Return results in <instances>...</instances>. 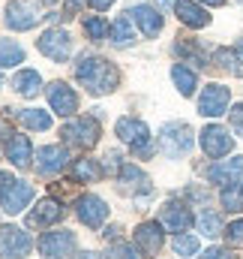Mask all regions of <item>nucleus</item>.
<instances>
[{"instance_id": "obj_1", "label": "nucleus", "mask_w": 243, "mask_h": 259, "mask_svg": "<svg viewBox=\"0 0 243 259\" xmlns=\"http://www.w3.org/2000/svg\"><path fill=\"white\" fill-rule=\"evenodd\" d=\"M75 78L78 84L93 94V97H102V94H111L117 84H120V72L111 61H102V58H93V55H81L78 64H75Z\"/></svg>"}, {"instance_id": "obj_2", "label": "nucleus", "mask_w": 243, "mask_h": 259, "mask_svg": "<svg viewBox=\"0 0 243 259\" xmlns=\"http://www.w3.org/2000/svg\"><path fill=\"white\" fill-rule=\"evenodd\" d=\"M159 151L165 157H171V160L189 154L192 151V127L189 124H180V121L165 124V127L159 130Z\"/></svg>"}, {"instance_id": "obj_3", "label": "nucleus", "mask_w": 243, "mask_h": 259, "mask_svg": "<svg viewBox=\"0 0 243 259\" xmlns=\"http://www.w3.org/2000/svg\"><path fill=\"white\" fill-rule=\"evenodd\" d=\"M63 142L66 145H72V148H93L96 142H99V121L96 118H75V121H69L66 127L60 130Z\"/></svg>"}, {"instance_id": "obj_4", "label": "nucleus", "mask_w": 243, "mask_h": 259, "mask_svg": "<svg viewBox=\"0 0 243 259\" xmlns=\"http://www.w3.org/2000/svg\"><path fill=\"white\" fill-rule=\"evenodd\" d=\"M33 241L21 226H0V259H24L30 256Z\"/></svg>"}, {"instance_id": "obj_5", "label": "nucleus", "mask_w": 243, "mask_h": 259, "mask_svg": "<svg viewBox=\"0 0 243 259\" xmlns=\"http://www.w3.org/2000/svg\"><path fill=\"white\" fill-rule=\"evenodd\" d=\"M114 133L120 136L126 145H132V151L135 154H141V157H147L153 148H150V130L144 121H138V118H120L117 124H114Z\"/></svg>"}, {"instance_id": "obj_6", "label": "nucleus", "mask_w": 243, "mask_h": 259, "mask_svg": "<svg viewBox=\"0 0 243 259\" xmlns=\"http://www.w3.org/2000/svg\"><path fill=\"white\" fill-rule=\"evenodd\" d=\"M36 49H39L48 61L60 64V61H66V58H69V52H72V39H69V33H66V30H60V27H48V30L39 36Z\"/></svg>"}, {"instance_id": "obj_7", "label": "nucleus", "mask_w": 243, "mask_h": 259, "mask_svg": "<svg viewBox=\"0 0 243 259\" xmlns=\"http://www.w3.org/2000/svg\"><path fill=\"white\" fill-rule=\"evenodd\" d=\"M33 199V187L24 184V181H6V187L0 190V208L6 214H21L27 208V202Z\"/></svg>"}, {"instance_id": "obj_8", "label": "nucleus", "mask_w": 243, "mask_h": 259, "mask_svg": "<svg viewBox=\"0 0 243 259\" xmlns=\"http://www.w3.org/2000/svg\"><path fill=\"white\" fill-rule=\"evenodd\" d=\"M228 100H231L228 88H222V84H207V88L201 91V97H198V112H201L204 118H219V115L228 112Z\"/></svg>"}, {"instance_id": "obj_9", "label": "nucleus", "mask_w": 243, "mask_h": 259, "mask_svg": "<svg viewBox=\"0 0 243 259\" xmlns=\"http://www.w3.org/2000/svg\"><path fill=\"white\" fill-rule=\"evenodd\" d=\"M75 250V235L69 229H60V232H45L39 238V253L45 259H66Z\"/></svg>"}, {"instance_id": "obj_10", "label": "nucleus", "mask_w": 243, "mask_h": 259, "mask_svg": "<svg viewBox=\"0 0 243 259\" xmlns=\"http://www.w3.org/2000/svg\"><path fill=\"white\" fill-rule=\"evenodd\" d=\"M201 148L207 157H228L231 148H234V139L228 136V130L219 127V124H210V127L201 130Z\"/></svg>"}, {"instance_id": "obj_11", "label": "nucleus", "mask_w": 243, "mask_h": 259, "mask_svg": "<svg viewBox=\"0 0 243 259\" xmlns=\"http://www.w3.org/2000/svg\"><path fill=\"white\" fill-rule=\"evenodd\" d=\"M39 18L42 15L36 12V6L30 0H9V6H6V24L12 30H30V27H36Z\"/></svg>"}, {"instance_id": "obj_12", "label": "nucleus", "mask_w": 243, "mask_h": 259, "mask_svg": "<svg viewBox=\"0 0 243 259\" xmlns=\"http://www.w3.org/2000/svg\"><path fill=\"white\" fill-rule=\"evenodd\" d=\"M105 217H108V205L99 199V196L87 193L78 199V220L84 223V226H90V229H99L102 223H105Z\"/></svg>"}, {"instance_id": "obj_13", "label": "nucleus", "mask_w": 243, "mask_h": 259, "mask_svg": "<svg viewBox=\"0 0 243 259\" xmlns=\"http://www.w3.org/2000/svg\"><path fill=\"white\" fill-rule=\"evenodd\" d=\"M66 163H69V154L60 145H45L36 151V172L39 175H57L66 169Z\"/></svg>"}, {"instance_id": "obj_14", "label": "nucleus", "mask_w": 243, "mask_h": 259, "mask_svg": "<svg viewBox=\"0 0 243 259\" xmlns=\"http://www.w3.org/2000/svg\"><path fill=\"white\" fill-rule=\"evenodd\" d=\"M159 223L165 226V229H171V232H186L189 226H192V211L183 205V202H165L162 208H159Z\"/></svg>"}, {"instance_id": "obj_15", "label": "nucleus", "mask_w": 243, "mask_h": 259, "mask_svg": "<svg viewBox=\"0 0 243 259\" xmlns=\"http://www.w3.org/2000/svg\"><path fill=\"white\" fill-rule=\"evenodd\" d=\"M45 94H48V103L57 115H75L78 112V97L66 81H51L45 88Z\"/></svg>"}, {"instance_id": "obj_16", "label": "nucleus", "mask_w": 243, "mask_h": 259, "mask_svg": "<svg viewBox=\"0 0 243 259\" xmlns=\"http://www.w3.org/2000/svg\"><path fill=\"white\" fill-rule=\"evenodd\" d=\"M207 178L213 184H222V187H234L243 178V157H231V160H219L207 169Z\"/></svg>"}, {"instance_id": "obj_17", "label": "nucleus", "mask_w": 243, "mask_h": 259, "mask_svg": "<svg viewBox=\"0 0 243 259\" xmlns=\"http://www.w3.org/2000/svg\"><path fill=\"white\" fill-rule=\"evenodd\" d=\"M135 247L147 256H156L162 250V226L159 223H141L135 229Z\"/></svg>"}, {"instance_id": "obj_18", "label": "nucleus", "mask_w": 243, "mask_h": 259, "mask_svg": "<svg viewBox=\"0 0 243 259\" xmlns=\"http://www.w3.org/2000/svg\"><path fill=\"white\" fill-rule=\"evenodd\" d=\"M63 217V205L57 199H42L30 214H27V226L30 229H36V226H51V223H57Z\"/></svg>"}, {"instance_id": "obj_19", "label": "nucleus", "mask_w": 243, "mask_h": 259, "mask_svg": "<svg viewBox=\"0 0 243 259\" xmlns=\"http://www.w3.org/2000/svg\"><path fill=\"white\" fill-rule=\"evenodd\" d=\"M6 157L12 160V166L18 169H27L30 160H33V148H30V139L21 136V133H12L9 142H6Z\"/></svg>"}, {"instance_id": "obj_20", "label": "nucleus", "mask_w": 243, "mask_h": 259, "mask_svg": "<svg viewBox=\"0 0 243 259\" xmlns=\"http://www.w3.org/2000/svg\"><path fill=\"white\" fill-rule=\"evenodd\" d=\"M129 15H132V21L141 27V33H144V36H156V33L162 30V15H159L156 9L144 6V3L132 6V9H129Z\"/></svg>"}, {"instance_id": "obj_21", "label": "nucleus", "mask_w": 243, "mask_h": 259, "mask_svg": "<svg viewBox=\"0 0 243 259\" xmlns=\"http://www.w3.org/2000/svg\"><path fill=\"white\" fill-rule=\"evenodd\" d=\"M174 12H177V18L186 27H207L210 24V15L192 0H174Z\"/></svg>"}, {"instance_id": "obj_22", "label": "nucleus", "mask_w": 243, "mask_h": 259, "mask_svg": "<svg viewBox=\"0 0 243 259\" xmlns=\"http://www.w3.org/2000/svg\"><path fill=\"white\" fill-rule=\"evenodd\" d=\"M117 178H120L123 190H132V193H150V178H147L138 166H132V163H123L120 172H117Z\"/></svg>"}, {"instance_id": "obj_23", "label": "nucleus", "mask_w": 243, "mask_h": 259, "mask_svg": "<svg viewBox=\"0 0 243 259\" xmlns=\"http://www.w3.org/2000/svg\"><path fill=\"white\" fill-rule=\"evenodd\" d=\"M39 84H42V78H39L36 69H18L15 78H12V88H15L21 97H36Z\"/></svg>"}, {"instance_id": "obj_24", "label": "nucleus", "mask_w": 243, "mask_h": 259, "mask_svg": "<svg viewBox=\"0 0 243 259\" xmlns=\"http://www.w3.org/2000/svg\"><path fill=\"white\" fill-rule=\"evenodd\" d=\"M15 118L27 130H51V115L42 112V109H18Z\"/></svg>"}, {"instance_id": "obj_25", "label": "nucleus", "mask_w": 243, "mask_h": 259, "mask_svg": "<svg viewBox=\"0 0 243 259\" xmlns=\"http://www.w3.org/2000/svg\"><path fill=\"white\" fill-rule=\"evenodd\" d=\"M213 61H216V66H219L222 72H231V75L243 78V61L234 55V52H231V49H216Z\"/></svg>"}, {"instance_id": "obj_26", "label": "nucleus", "mask_w": 243, "mask_h": 259, "mask_svg": "<svg viewBox=\"0 0 243 259\" xmlns=\"http://www.w3.org/2000/svg\"><path fill=\"white\" fill-rule=\"evenodd\" d=\"M111 42L120 46V49L123 46H129V42H135V30H132V18H129V12L111 24Z\"/></svg>"}, {"instance_id": "obj_27", "label": "nucleus", "mask_w": 243, "mask_h": 259, "mask_svg": "<svg viewBox=\"0 0 243 259\" xmlns=\"http://www.w3.org/2000/svg\"><path fill=\"white\" fill-rule=\"evenodd\" d=\"M171 78H174V84H177V91H180L183 97H192L195 94V88H198V78H195V72L192 69H186V66H171Z\"/></svg>"}, {"instance_id": "obj_28", "label": "nucleus", "mask_w": 243, "mask_h": 259, "mask_svg": "<svg viewBox=\"0 0 243 259\" xmlns=\"http://www.w3.org/2000/svg\"><path fill=\"white\" fill-rule=\"evenodd\" d=\"M24 64V49L15 39H0V66H18Z\"/></svg>"}, {"instance_id": "obj_29", "label": "nucleus", "mask_w": 243, "mask_h": 259, "mask_svg": "<svg viewBox=\"0 0 243 259\" xmlns=\"http://www.w3.org/2000/svg\"><path fill=\"white\" fill-rule=\"evenodd\" d=\"M84 33H87L93 42H102V39L111 33V27H108V21H105V18L90 15V18H84Z\"/></svg>"}, {"instance_id": "obj_30", "label": "nucleus", "mask_w": 243, "mask_h": 259, "mask_svg": "<svg viewBox=\"0 0 243 259\" xmlns=\"http://www.w3.org/2000/svg\"><path fill=\"white\" fill-rule=\"evenodd\" d=\"M102 172H99V166H96V160H78L75 166H72V178L75 181H96Z\"/></svg>"}, {"instance_id": "obj_31", "label": "nucleus", "mask_w": 243, "mask_h": 259, "mask_svg": "<svg viewBox=\"0 0 243 259\" xmlns=\"http://www.w3.org/2000/svg\"><path fill=\"white\" fill-rule=\"evenodd\" d=\"M198 229L204 232V235H222L225 229H222V220H219V214H213V211H204L201 217H198Z\"/></svg>"}, {"instance_id": "obj_32", "label": "nucleus", "mask_w": 243, "mask_h": 259, "mask_svg": "<svg viewBox=\"0 0 243 259\" xmlns=\"http://www.w3.org/2000/svg\"><path fill=\"white\" fill-rule=\"evenodd\" d=\"M174 52L180 55V58H186L189 64H195V66H204V55L192 46V39H180L177 46H174Z\"/></svg>"}, {"instance_id": "obj_33", "label": "nucleus", "mask_w": 243, "mask_h": 259, "mask_svg": "<svg viewBox=\"0 0 243 259\" xmlns=\"http://www.w3.org/2000/svg\"><path fill=\"white\" fill-rule=\"evenodd\" d=\"M198 250V238L195 235H177L174 238V253L177 256H192Z\"/></svg>"}, {"instance_id": "obj_34", "label": "nucleus", "mask_w": 243, "mask_h": 259, "mask_svg": "<svg viewBox=\"0 0 243 259\" xmlns=\"http://www.w3.org/2000/svg\"><path fill=\"white\" fill-rule=\"evenodd\" d=\"M222 205H225L228 211H240L243 208V190H237V184L222 190Z\"/></svg>"}, {"instance_id": "obj_35", "label": "nucleus", "mask_w": 243, "mask_h": 259, "mask_svg": "<svg viewBox=\"0 0 243 259\" xmlns=\"http://www.w3.org/2000/svg\"><path fill=\"white\" fill-rule=\"evenodd\" d=\"M222 235H225V241H228L231 247H243V220L228 223V229H225Z\"/></svg>"}, {"instance_id": "obj_36", "label": "nucleus", "mask_w": 243, "mask_h": 259, "mask_svg": "<svg viewBox=\"0 0 243 259\" xmlns=\"http://www.w3.org/2000/svg\"><path fill=\"white\" fill-rule=\"evenodd\" d=\"M108 259H141V256H138V250H135L132 244H123V241H117V244L108 250Z\"/></svg>"}, {"instance_id": "obj_37", "label": "nucleus", "mask_w": 243, "mask_h": 259, "mask_svg": "<svg viewBox=\"0 0 243 259\" xmlns=\"http://www.w3.org/2000/svg\"><path fill=\"white\" fill-rule=\"evenodd\" d=\"M228 118H231V127H234V133L243 139V103H237V106L228 112Z\"/></svg>"}, {"instance_id": "obj_38", "label": "nucleus", "mask_w": 243, "mask_h": 259, "mask_svg": "<svg viewBox=\"0 0 243 259\" xmlns=\"http://www.w3.org/2000/svg\"><path fill=\"white\" fill-rule=\"evenodd\" d=\"M201 259H237V256H234L228 247H207Z\"/></svg>"}, {"instance_id": "obj_39", "label": "nucleus", "mask_w": 243, "mask_h": 259, "mask_svg": "<svg viewBox=\"0 0 243 259\" xmlns=\"http://www.w3.org/2000/svg\"><path fill=\"white\" fill-rule=\"evenodd\" d=\"M84 0H66V9H63V18H72L75 12H78V6H81Z\"/></svg>"}, {"instance_id": "obj_40", "label": "nucleus", "mask_w": 243, "mask_h": 259, "mask_svg": "<svg viewBox=\"0 0 243 259\" xmlns=\"http://www.w3.org/2000/svg\"><path fill=\"white\" fill-rule=\"evenodd\" d=\"M90 6H93L96 12H105L108 6H114V0H90Z\"/></svg>"}, {"instance_id": "obj_41", "label": "nucleus", "mask_w": 243, "mask_h": 259, "mask_svg": "<svg viewBox=\"0 0 243 259\" xmlns=\"http://www.w3.org/2000/svg\"><path fill=\"white\" fill-rule=\"evenodd\" d=\"M75 259H102V256H99V253H90V250H87V253H78Z\"/></svg>"}, {"instance_id": "obj_42", "label": "nucleus", "mask_w": 243, "mask_h": 259, "mask_svg": "<svg viewBox=\"0 0 243 259\" xmlns=\"http://www.w3.org/2000/svg\"><path fill=\"white\" fill-rule=\"evenodd\" d=\"M6 181H9V175H6V172H0V190L6 187Z\"/></svg>"}, {"instance_id": "obj_43", "label": "nucleus", "mask_w": 243, "mask_h": 259, "mask_svg": "<svg viewBox=\"0 0 243 259\" xmlns=\"http://www.w3.org/2000/svg\"><path fill=\"white\" fill-rule=\"evenodd\" d=\"M201 3H207V6H222L225 0H201Z\"/></svg>"}, {"instance_id": "obj_44", "label": "nucleus", "mask_w": 243, "mask_h": 259, "mask_svg": "<svg viewBox=\"0 0 243 259\" xmlns=\"http://www.w3.org/2000/svg\"><path fill=\"white\" fill-rule=\"evenodd\" d=\"M3 136H12V133H9V130H6V124L0 121V139H3Z\"/></svg>"}, {"instance_id": "obj_45", "label": "nucleus", "mask_w": 243, "mask_h": 259, "mask_svg": "<svg viewBox=\"0 0 243 259\" xmlns=\"http://www.w3.org/2000/svg\"><path fill=\"white\" fill-rule=\"evenodd\" d=\"M162 3H174V0H162Z\"/></svg>"}, {"instance_id": "obj_46", "label": "nucleus", "mask_w": 243, "mask_h": 259, "mask_svg": "<svg viewBox=\"0 0 243 259\" xmlns=\"http://www.w3.org/2000/svg\"><path fill=\"white\" fill-rule=\"evenodd\" d=\"M42 3H54V0H42Z\"/></svg>"}, {"instance_id": "obj_47", "label": "nucleus", "mask_w": 243, "mask_h": 259, "mask_svg": "<svg viewBox=\"0 0 243 259\" xmlns=\"http://www.w3.org/2000/svg\"><path fill=\"white\" fill-rule=\"evenodd\" d=\"M240 52H243V42H240Z\"/></svg>"}, {"instance_id": "obj_48", "label": "nucleus", "mask_w": 243, "mask_h": 259, "mask_svg": "<svg viewBox=\"0 0 243 259\" xmlns=\"http://www.w3.org/2000/svg\"><path fill=\"white\" fill-rule=\"evenodd\" d=\"M240 190H243V187H240Z\"/></svg>"}]
</instances>
